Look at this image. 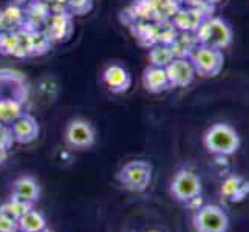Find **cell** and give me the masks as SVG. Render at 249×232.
Segmentation results:
<instances>
[{
  "instance_id": "cell-1",
  "label": "cell",
  "mask_w": 249,
  "mask_h": 232,
  "mask_svg": "<svg viewBox=\"0 0 249 232\" xmlns=\"http://www.w3.org/2000/svg\"><path fill=\"white\" fill-rule=\"evenodd\" d=\"M204 149L212 155H220V157H229L238 152L242 140H240L238 132L232 125L225 123L212 124L203 136Z\"/></svg>"
},
{
  "instance_id": "cell-2",
  "label": "cell",
  "mask_w": 249,
  "mask_h": 232,
  "mask_svg": "<svg viewBox=\"0 0 249 232\" xmlns=\"http://www.w3.org/2000/svg\"><path fill=\"white\" fill-rule=\"evenodd\" d=\"M198 45L217 48V50H225L231 47L234 40V33L232 28L229 27L226 20H223L221 17H213L209 16L203 20L200 28L195 33Z\"/></svg>"
},
{
  "instance_id": "cell-3",
  "label": "cell",
  "mask_w": 249,
  "mask_h": 232,
  "mask_svg": "<svg viewBox=\"0 0 249 232\" xmlns=\"http://www.w3.org/2000/svg\"><path fill=\"white\" fill-rule=\"evenodd\" d=\"M152 164L145 160L128 161L118 170L116 181L128 192H144L152 183Z\"/></svg>"
},
{
  "instance_id": "cell-4",
  "label": "cell",
  "mask_w": 249,
  "mask_h": 232,
  "mask_svg": "<svg viewBox=\"0 0 249 232\" xmlns=\"http://www.w3.org/2000/svg\"><path fill=\"white\" fill-rule=\"evenodd\" d=\"M203 191L201 179L195 172L189 169H181L174 175L170 181L172 198L179 203H192L200 198Z\"/></svg>"
},
{
  "instance_id": "cell-5",
  "label": "cell",
  "mask_w": 249,
  "mask_h": 232,
  "mask_svg": "<svg viewBox=\"0 0 249 232\" xmlns=\"http://www.w3.org/2000/svg\"><path fill=\"white\" fill-rule=\"evenodd\" d=\"M192 221L196 232H228L231 228L229 215L217 204H203L194 214Z\"/></svg>"
},
{
  "instance_id": "cell-6",
  "label": "cell",
  "mask_w": 249,
  "mask_h": 232,
  "mask_svg": "<svg viewBox=\"0 0 249 232\" xmlns=\"http://www.w3.org/2000/svg\"><path fill=\"white\" fill-rule=\"evenodd\" d=\"M64 140L68 147L74 150H85L93 147L96 143V130L87 119L73 118L65 125Z\"/></svg>"
},
{
  "instance_id": "cell-7",
  "label": "cell",
  "mask_w": 249,
  "mask_h": 232,
  "mask_svg": "<svg viewBox=\"0 0 249 232\" xmlns=\"http://www.w3.org/2000/svg\"><path fill=\"white\" fill-rule=\"evenodd\" d=\"M189 59L192 61L196 76L201 77H215L220 74L223 70V65H225V56H223V51L217 48H211V47H204L198 45L194 53L189 56Z\"/></svg>"
},
{
  "instance_id": "cell-8",
  "label": "cell",
  "mask_w": 249,
  "mask_h": 232,
  "mask_svg": "<svg viewBox=\"0 0 249 232\" xmlns=\"http://www.w3.org/2000/svg\"><path fill=\"white\" fill-rule=\"evenodd\" d=\"M101 81L106 89L115 94H123L132 87V74L121 64H110L104 68Z\"/></svg>"
},
{
  "instance_id": "cell-9",
  "label": "cell",
  "mask_w": 249,
  "mask_h": 232,
  "mask_svg": "<svg viewBox=\"0 0 249 232\" xmlns=\"http://www.w3.org/2000/svg\"><path fill=\"white\" fill-rule=\"evenodd\" d=\"M166 71L169 76L170 85L178 89L191 85L196 77L195 67L189 57H175L174 61L166 67Z\"/></svg>"
},
{
  "instance_id": "cell-10",
  "label": "cell",
  "mask_w": 249,
  "mask_h": 232,
  "mask_svg": "<svg viewBox=\"0 0 249 232\" xmlns=\"http://www.w3.org/2000/svg\"><path fill=\"white\" fill-rule=\"evenodd\" d=\"M40 194H42V189L37 179L31 175H22L14 179L10 196L23 203L34 204L40 200Z\"/></svg>"
},
{
  "instance_id": "cell-11",
  "label": "cell",
  "mask_w": 249,
  "mask_h": 232,
  "mask_svg": "<svg viewBox=\"0 0 249 232\" xmlns=\"http://www.w3.org/2000/svg\"><path fill=\"white\" fill-rule=\"evenodd\" d=\"M70 13H61V14H50L48 20L44 27V31L53 44H59V42H65L70 39L73 33V25H71Z\"/></svg>"
},
{
  "instance_id": "cell-12",
  "label": "cell",
  "mask_w": 249,
  "mask_h": 232,
  "mask_svg": "<svg viewBox=\"0 0 249 232\" xmlns=\"http://www.w3.org/2000/svg\"><path fill=\"white\" fill-rule=\"evenodd\" d=\"M206 17H209L208 14H204L201 10L195 6H186L179 8L177 14L172 17V23L178 31L183 33H196V30L200 28V25Z\"/></svg>"
},
{
  "instance_id": "cell-13",
  "label": "cell",
  "mask_w": 249,
  "mask_h": 232,
  "mask_svg": "<svg viewBox=\"0 0 249 232\" xmlns=\"http://www.w3.org/2000/svg\"><path fill=\"white\" fill-rule=\"evenodd\" d=\"M11 132H13L14 143L30 144L37 140L40 127L36 121V118L33 115L23 113L19 119H16V121L11 124Z\"/></svg>"
},
{
  "instance_id": "cell-14",
  "label": "cell",
  "mask_w": 249,
  "mask_h": 232,
  "mask_svg": "<svg viewBox=\"0 0 249 232\" xmlns=\"http://www.w3.org/2000/svg\"><path fill=\"white\" fill-rule=\"evenodd\" d=\"M142 87L145 89V91L153 93V94L164 93L170 90L172 85L169 82L166 68L149 65L142 73Z\"/></svg>"
},
{
  "instance_id": "cell-15",
  "label": "cell",
  "mask_w": 249,
  "mask_h": 232,
  "mask_svg": "<svg viewBox=\"0 0 249 232\" xmlns=\"http://www.w3.org/2000/svg\"><path fill=\"white\" fill-rule=\"evenodd\" d=\"M23 111V102L11 98H0V123L11 125L16 119H19Z\"/></svg>"
},
{
  "instance_id": "cell-16",
  "label": "cell",
  "mask_w": 249,
  "mask_h": 232,
  "mask_svg": "<svg viewBox=\"0 0 249 232\" xmlns=\"http://www.w3.org/2000/svg\"><path fill=\"white\" fill-rule=\"evenodd\" d=\"M172 50H174L175 57H189L194 50L198 47V40H196L195 33H183L178 31L175 40L172 42Z\"/></svg>"
},
{
  "instance_id": "cell-17",
  "label": "cell",
  "mask_w": 249,
  "mask_h": 232,
  "mask_svg": "<svg viewBox=\"0 0 249 232\" xmlns=\"http://www.w3.org/2000/svg\"><path fill=\"white\" fill-rule=\"evenodd\" d=\"M17 225H19L20 232H40L47 228V218L40 211L33 208L17 220Z\"/></svg>"
},
{
  "instance_id": "cell-18",
  "label": "cell",
  "mask_w": 249,
  "mask_h": 232,
  "mask_svg": "<svg viewBox=\"0 0 249 232\" xmlns=\"http://www.w3.org/2000/svg\"><path fill=\"white\" fill-rule=\"evenodd\" d=\"M249 191V183L245 181L242 177H231L221 186V195H225L228 200H240Z\"/></svg>"
},
{
  "instance_id": "cell-19",
  "label": "cell",
  "mask_w": 249,
  "mask_h": 232,
  "mask_svg": "<svg viewBox=\"0 0 249 232\" xmlns=\"http://www.w3.org/2000/svg\"><path fill=\"white\" fill-rule=\"evenodd\" d=\"M175 59L174 50L166 44H153L149 50V65L166 68Z\"/></svg>"
},
{
  "instance_id": "cell-20",
  "label": "cell",
  "mask_w": 249,
  "mask_h": 232,
  "mask_svg": "<svg viewBox=\"0 0 249 232\" xmlns=\"http://www.w3.org/2000/svg\"><path fill=\"white\" fill-rule=\"evenodd\" d=\"M2 16H3V22H5V27L6 30L10 31H17L23 28L25 25V19H27V16H25V10L17 5H6L3 10H2Z\"/></svg>"
},
{
  "instance_id": "cell-21",
  "label": "cell",
  "mask_w": 249,
  "mask_h": 232,
  "mask_svg": "<svg viewBox=\"0 0 249 232\" xmlns=\"http://www.w3.org/2000/svg\"><path fill=\"white\" fill-rule=\"evenodd\" d=\"M33 206L34 204L23 203V201H19V200L11 198L10 196V198H8L3 204H0V212L17 221L23 215V214H27L30 209H33Z\"/></svg>"
},
{
  "instance_id": "cell-22",
  "label": "cell",
  "mask_w": 249,
  "mask_h": 232,
  "mask_svg": "<svg viewBox=\"0 0 249 232\" xmlns=\"http://www.w3.org/2000/svg\"><path fill=\"white\" fill-rule=\"evenodd\" d=\"M16 57H30L33 56V48H31V31L27 28H20L16 31V50L14 54Z\"/></svg>"
},
{
  "instance_id": "cell-23",
  "label": "cell",
  "mask_w": 249,
  "mask_h": 232,
  "mask_svg": "<svg viewBox=\"0 0 249 232\" xmlns=\"http://www.w3.org/2000/svg\"><path fill=\"white\" fill-rule=\"evenodd\" d=\"M53 47V42L50 40L47 33L44 30L31 31V48H33V56H42L48 53Z\"/></svg>"
},
{
  "instance_id": "cell-24",
  "label": "cell",
  "mask_w": 249,
  "mask_h": 232,
  "mask_svg": "<svg viewBox=\"0 0 249 232\" xmlns=\"http://www.w3.org/2000/svg\"><path fill=\"white\" fill-rule=\"evenodd\" d=\"M93 10V0H68L67 11L71 17L87 16Z\"/></svg>"
},
{
  "instance_id": "cell-25",
  "label": "cell",
  "mask_w": 249,
  "mask_h": 232,
  "mask_svg": "<svg viewBox=\"0 0 249 232\" xmlns=\"http://www.w3.org/2000/svg\"><path fill=\"white\" fill-rule=\"evenodd\" d=\"M13 144H14V138H13L11 125L0 123V145H3L5 149L10 150Z\"/></svg>"
},
{
  "instance_id": "cell-26",
  "label": "cell",
  "mask_w": 249,
  "mask_h": 232,
  "mask_svg": "<svg viewBox=\"0 0 249 232\" xmlns=\"http://www.w3.org/2000/svg\"><path fill=\"white\" fill-rule=\"evenodd\" d=\"M17 231H19L17 221L0 212V232H17Z\"/></svg>"
},
{
  "instance_id": "cell-27",
  "label": "cell",
  "mask_w": 249,
  "mask_h": 232,
  "mask_svg": "<svg viewBox=\"0 0 249 232\" xmlns=\"http://www.w3.org/2000/svg\"><path fill=\"white\" fill-rule=\"evenodd\" d=\"M31 2H33V0H11V3H13V5L20 6V8H23V10H25V8H27Z\"/></svg>"
},
{
  "instance_id": "cell-28",
  "label": "cell",
  "mask_w": 249,
  "mask_h": 232,
  "mask_svg": "<svg viewBox=\"0 0 249 232\" xmlns=\"http://www.w3.org/2000/svg\"><path fill=\"white\" fill-rule=\"evenodd\" d=\"M8 158V149H5L3 145H0V166L3 164Z\"/></svg>"
},
{
  "instance_id": "cell-29",
  "label": "cell",
  "mask_w": 249,
  "mask_h": 232,
  "mask_svg": "<svg viewBox=\"0 0 249 232\" xmlns=\"http://www.w3.org/2000/svg\"><path fill=\"white\" fill-rule=\"evenodd\" d=\"M6 27H5V22H3V16H2V10H0V33L5 31Z\"/></svg>"
},
{
  "instance_id": "cell-30",
  "label": "cell",
  "mask_w": 249,
  "mask_h": 232,
  "mask_svg": "<svg viewBox=\"0 0 249 232\" xmlns=\"http://www.w3.org/2000/svg\"><path fill=\"white\" fill-rule=\"evenodd\" d=\"M177 2H178L179 5H181V3H187V2H189V0H177Z\"/></svg>"
},
{
  "instance_id": "cell-31",
  "label": "cell",
  "mask_w": 249,
  "mask_h": 232,
  "mask_svg": "<svg viewBox=\"0 0 249 232\" xmlns=\"http://www.w3.org/2000/svg\"><path fill=\"white\" fill-rule=\"evenodd\" d=\"M209 3H218V2H221V0H208Z\"/></svg>"
},
{
  "instance_id": "cell-32",
  "label": "cell",
  "mask_w": 249,
  "mask_h": 232,
  "mask_svg": "<svg viewBox=\"0 0 249 232\" xmlns=\"http://www.w3.org/2000/svg\"><path fill=\"white\" fill-rule=\"evenodd\" d=\"M40 232H54V231H51V229H48V228H45V229H42Z\"/></svg>"
},
{
  "instance_id": "cell-33",
  "label": "cell",
  "mask_w": 249,
  "mask_h": 232,
  "mask_svg": "<svg viewBox=\"0 0 249 232\" xmlns=\"http://www.w3.org/2000/svg\"><path fill=\"white\" fill-rule=\"evenodd\" d=\"M147 232H160V231H147Z\"/></svg>"
}]
</instances>
